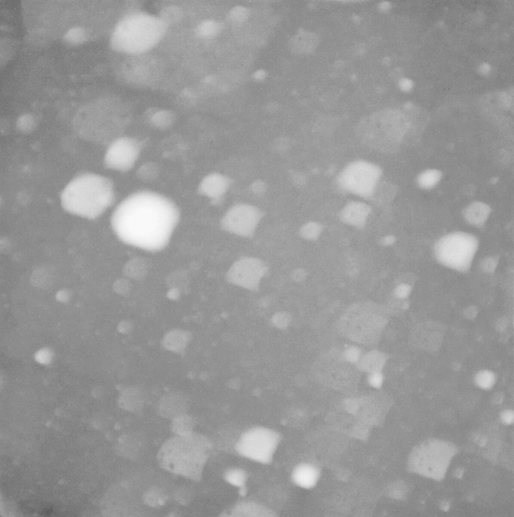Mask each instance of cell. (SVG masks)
Instances as JSON below:
<instances>
[{"label": "cell", "mask_w": 514, "mask_h": 517, "mask_svg": "<svg viewBox=\"0 0 514 517\" xmlns=\"http://www.w3.org/2000/svg\"><path fill=\"white\" fill-rule=\"evenodd\" d=\"M175 203L157 192L143 190L123 199L111 218L113 231L123 242L149 251L163 249L179 219Z\"/></svg>", "instance_id": "6da1fadb"}, {"label": "cell", "mask_w": 514, "mask_h": 517, "mask_svg": "<svg viewBox=\"0 0 514 517\" xmlns=\"http://www.w3.org/2000/svg\"><path fill=\"white\" fill-rule=\"evenodd\" d=\"M115 198L111 180L91 173L75 177L61 194V204L66 211L87 219L99 217L113 203Z\"/></svg>", "instance_id": "7a4b0ae2"}, {"label": "cell", "mask_w": 514, "mask_h": 517, "mask_svg": "<svg viewBox=\"0 0 514 517\" xmlns=\"http://www.w3.org/2000/svg\"><path fill=\"white\" fill-rule=\"evenodd\" d=\"M211 444L205 437L193 432L176 435L162 446L158 455L160 464L167 470L199 480L209 457Z\"/></svg>", "instance_id": "3957f363"}, {"label": "cell", "mask_w": 514, "mask_h": 517, "mask_svg": "<svg viewBox=\"0 0 514 517\" xmlns=\"http://www.w3.org/2000/svg\"><path fill=\"white\" fill-rule=\"evenodd\" d=\"M479 246V239L474 234L454 231L439 237L433 244L432 253L440 266L465 274L470 271Z\"/></svg>", "instance_id": "277c9868"}, {"label": "cell", "mask_w": 514, "mask_h": 517, "mask_svg": "<svg viewBox=\"0 0 514 517\" xmlns=\"http://www.w3.org/2000/svg\"><path fill=\"white\" fill-rule=\"evenodd\" d=\"M281 441L277 430L255 426L243 431L235 441L234 450L241 457L262 465L273 461Z\"/></svg>", "instance_id": "5b68a950"}, {"label": "cell", "mask_w": 514, "mask_h": 517, "mask_svg": "<svg viewBox=\"0 0 514 517\" xmlns=\"http://www.w3.org/2000/svg\"><path fill=\"white\" fill-rule=\"evenodd\" d=\"M122 123L117 115L90 108L77 115L73 126L81 138L93 143L108 145L121 136L119 133L123 126Z\"/></svg>", "instance_id": "8992f818"}, {"label": "cell", "mask_w": 514, "mask_h": 517, "mask_svg": "<svg viewBox=\"0 0 514 517\" xmlns=\"http://www.w3.org/2000/svg\"><path fill=\"white\" fill-rule=\"evenodd\" d=\"M164 28L159 20L149 16L136 15L125 20L116 31L118 45L128 52L140 53L158 40Z\"/></svg>", "instance_id": "52a82bcc"}, {"label": "cell", "mask_w": 514, "mask_h": 517, "mask_svg": "<svg viewBox=\"0 0 514 517\" xmlns=\"http://www.w3.org/2000/svg\"><path fill=\"white\" fill-rule=\"evenodd\" d=\"M142 147L141 142L137 139L121 135L107 145L104 156V164L113 171L128 172L137 163Z\"/></svg>", "instance_id": "ba28073f"}, {"label": "cell", "mask_w": 514, "mask_h": 517, "mask_svg": "<svg viewBox=\"0 0 514 517\" xmlns=\"http://www.w3.org/2000/svg\"><path fill=\"white\" fill-rule=\"evenodd\" d=\"M380 175V170L376 166L365 162H356L342 172L339 183L350 192L368 196L373 192Z\"/></svg>", "instance_id": "9c48e42d"}, {"label": "cell", "mask_w": 514, "mask_h": 517, "mask_svg": "<svg viewBox=\"0 0 514 517\" xmlns=\"http://www.w3.org/2000/svg\"><path fill=\"white\" fill-rule=\"evenodd\" d=\"M229 515L235 517H275L276 512L261 503L244 500L235 504L229 510Z\"/></svg>", "instance_id": "30bf717a"}, {"label": "cell", "mask_w": 514, "mask_h": 517, "mask_svg": "<svg viewBox=\"0 0 514 517\" xmlns=\"http://www.w3.org/2000/svg\"><path fill=\"white\" fill-rule=\"evenodd\" d=\"M491 212V208L487 204L475 202L464 209L462 217L468 225L479 229L485 227Z\"/></svg>", "instance_id": "8fae6325"}, {"label": "cell", "mask_w": 514, "mask_h": 517, "mask_svg": "<svg viewBox=\"0 0 514 517\" xmlns=\"http://www.w3.org/2000/svg\"><path fill=\"white\" fill-rule=\"evenodd\" d=\"M318 474L312 465L307 463H301L296 465L291 473V479L297 487L303 489L312 488L316 483Z\"/></svg>", "instance_id": "7c38bea8"}, {"label": "cell", "mask_w": 514, "mask_h": 517, "mask_svg": "<svg viewBox=\"0 0 514 517\" xmlns=\"http://www.w3.org/2000/svg\"><path fill=\"white\" fill-rule=\"evenodd\" d=\"M223 479L227 484L236 488L241 493H245L248 481L247 472L240 467H231L223 473Z\"/></svg>", "instance_id": "4fadbf2b"}, {"label": "cell", "mask_w": 514, "mask_h": 517, "mask_svg": "<svg viewBox=\"0 0 514 517\" xmlns=\"http://www.w3.org/2000/svg\"><path fill=\"white\" fill-rule=\"evenodd\" d=\"M240 209L239 211H236L233 214H231L230 215V223H233L234 227H236L238 225V228H240V230L243 229L250 230L251 228L254 225L255 222L254 221L255 215L253 213L252 211L247 209Z\"/></svg>", "instance_id": "5bb4252c"}, {"label": "cell", "mask_w": 514, "mask_h": 517, "mask_svg": "<svg viewBox=\"0 0 514 517\" xmlns=\"http://www.w3.org/2000/svg\"><path fill=\"white\" fill-rule=\"evenodd\" d=\"M222 185L221 179L216 175L210 174L205 177L200 182L198 190L200 194L209 197L215 196Z\"/></svg>", "instance_id": "9a60e30c"}, {"label": "cell", "mask_w": 514, "mask_h": 517, "mask_svg": "<svg viewBox=\"0 0 514 517\" xmlns=\"http://www.w3.org/2000/svg\"><path fill=\"white\" fill-rule=\"evenodd\" d=\"M162 402L161 410L162 413L166 417H173L174 419L176 417L183 414L184 408V401L178 397H169Z\"/></svg>", "instance_id": "2e32d148"}, {"label": "cell", "mask_w": 514, "mask_h": 517, "mask_svg": "<svg viewBox=\"0 0 514 517\" xmlns=\"http://www.w3.org/2000/svg\"><path fill=\"white\" fill-rule=\"evenodd\" d=\"M368 212V208L360 203H352L348 206L344 216L351 223H361Z\"/></svg>", "instance_id": "e0dca14e"}, {"label": "cell", "mask_w": 514, "mask_h": 517, "mask_svg": "<svg viewBox=\"0 0 514 517\" xmlns=\"http://www.w3.org/2000/svg\"><path fill=\"white\" fill-rule=\"evenodd\" d=\"M193 420L183 414L174 419L172 428L177 435H185L192 433Z\"/></svg>", "instance_id": "ac0fdd59"}, {"label": "cell", "mask_w": 514, "mask_h": 517, "mask_svg": "<svg viewBox=\"0 0 514 517\" xmlns=\"http://www.w3.org/2000/svg\"><path fill=\"white\" fill-rule=\"evenodd\" d=\"M188 340L187 334L181 331H174L166 336V346L172 350H178L183 348Z\"/></svg>", "instance_id": "d6986e66"}, {"label": "cell", "mask_w": 514, "mask_h": 517, "mask_svg": "<svg viewBox=\"0 0 514 517\" xmlns=\"http://www.w3.org/2000/svg\"><path fill=\"white\" fill-rule=\"evenodd\" d=\"M500 260V256L499 254L488 255L480 260L478 267L482 272L491 274L496 271Z\"/></svg>", "instance_id": "ffe728a7"}, {"label": "cell", "mask_w": 514, "mask_h": 517, "mask_svg": "<svg viewBox=\"0 0 514 517\" xmlns=\"http://www.w3.org/2000/svg\"><path fill=\"white\" fill-rule=\"evenodd\" d=\"M440 174L435 170H428L423 172L419 178V184L424 188H431L439 181Z\"/></svg>", "instance_id": "44dd1931"}, {"label": "cell", "mask_w": 514, "mask_h": 517, "mask_svg": "<svg viewBox=\"0 0 514 517\" xmlns=\"http://www.w3.org/2000/svg\"><path fill=\"white\" fill-rule=\"evenodd\" d=\"M152 121V123L156 127L165 128L169 126L173 121V117L166 111H160L153 115Z\"/></svg>", "instance_id": "7402d4cb"}, {"label": "cell", "mask_w": 514, "mask_h": 517, "mask_svg": "<svg viewBox=\"0 0 514 517\" xmlns=\"http://www.w3.org/2000/svg\"><path fill=\"white\" fill-rule=\"evenodd\" d=\"M158 172L155 165L151 163H147L142 165L138 171V176L142 179L151 180L154 178Z\"/></svg>", "instance_id": "603a6c76"}, {"label": "cell", "mask_w": 514, "mask_h": 517, "mask_svg": "<svg viewBox=\"0 0 514 517\" xmlns=\"http://www.w3.org/2000/svg\"><path fill=\"white\" fill-rule=\"evenodd\" d=\"M145 500L151 506H159L165 501V496L158 490L153 489L148 491L145 496Z\"/></svg>", "instance_id": "cb8c5ba5"}, {"label": "cell", "mask_w": 514, "mask_h": 517, "mask_svg": "<svg viewBox=\"0 0 514 517\" xmlns=\"http://www.w3.org/2000/svg\"><path fill=\"white\" fill-rule=\"evenodd\" d=\"M381 357L378 356V354H371L369 356L366 357L365 360H363V366L364 367H366L367 369L370 371V372L380 371V368L381 362L380 358Z\"/></svg>", "instance_id": "d4e9b609"}, {"label": "cell", "mask_w": 514, "mask_h": 517, "mask_svg": "<svg viewBox=\"0 0 514 517\" xmlns=\"http://www.w3.org/2000/svg\"><path fill=\"white\" fill-rule=\"evenodd\" d=\"M383 377L380 371L370 372L368 377V382L371 386L379 388L382 384Z\"/></svg>", "instance_id": "484cf974"}, {"label": "cell", "mask_w": 514, "mask_h": 517, "mask_svg": "<svg viewBox=\"0 0 514 517\" xmlns=\"http://www.w3.org/2000/svg\"><path fill=\"white\" fill-rule=\"evenodd\" d=\"M344 358L349 362H357L360 359V351L355 347H350L344 352Z\"/></svg>", "instance_id": "4316f807"}, {"label": "cell", "mask_w": 514, "mask_h": 517, "mask_svg": "<svg viewBox=\"0 0 514 517\" xmlns=\"http://www.w3.org/2000/svg\"><path fill=\"white\" fill-rule=\"evenodd\" d=\"M411 288L407 285H401L397 287L396 295L399 297H405L410 293Z\"/></svg>", "instance_id": "83f0119b"}, {"label": "cell", "mask_w": 514, "mask_h": 517, "mask_svg": "<svg viewBox=\"0 0 514 517\" xmlns=\"http://www.w3.org/2000/svg\"><path fill=\"white\" fill-rule=\"evenodd\" d=\"M19 128L22 131H28L34 128V122L29 119L21 120L18 123Z\"/></svg>", "instance_id": "f1b7e54d"}, {"label": "cell", "mask_w": 514, "mask_h": 517, "mask_svg": "<svg viewBox=\"0 0 514 517\" xmlns=\"http://www.w3.org/2000/svg\"><path fill=\"white\" fill-rule=\"evenodd\" d=\"M39 360L42 363H47L50 359V353L47 350L41 351L38 355V357Z\"/></svg>", "instance_id": "f546056e"}, {"label": "cell", "mask_w": 514, "mask_h": 517, "mask_svg": "<svg viewBox=\"0 0 514 517\" xmlns=\"http://www.w3.org/2000/svg\"><path fill=\"white\" fill-rule=\"evenodd\" d=\"M306 230L308 232L307 235L310 236H313L315 234L316 235L318 231V228L316 225H312L307 227Z\"/></svg>", "instance_id": "4dcf8cb0"}]
</instances>
